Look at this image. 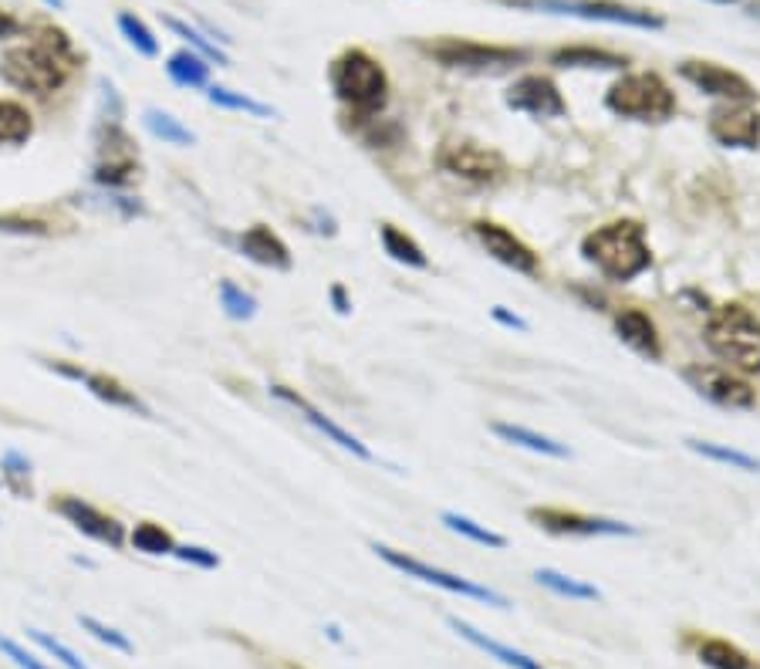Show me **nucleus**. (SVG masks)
Here are the masks:
<instances>
[{
  "instance_id": "f257e3e1",
  "label": "nucleus",
  "mask_w": 760,
  "mask_h": 669,
  "mask_svg": "<svg viewBox=\"0 0 760 669\" xmlns=\"http://www.w3.org/2000/svg\"><path fill=\"white\" fill-rule=\"evenodd\" d=\"M75 68L79 51L68 41V34L55 27H41L24 45H14L0 55V79L11 88L38 98H48L58 88H64V82L75 75Z\"/></svg>"
},
{
  "instance_id": "f03ea898",
  "label": "nucleus",
  "mask_w": 760,
  "mask_h": 669,
  "mask_svg": "<svg viewBox=\"0 0 760 669\" xmlns=\"http://www.w3.org/2000/svg\"><path fill=\"white\" fill-rule=\"evenodd\" d=\"M581 258L615 285H629L652 267V248L639 220H612L584 234Z\"/></svg>"
},
{
  "instance_id": "7ed1b4c3",
  "label": "nucleus",
  "mask_w": 760,
  "mask_h": 669,
  "mask_svg": "<svg viewBox=\"0 0 760 669\" xmlns=\"http://www.w3.org/2000/svg\"><path fill=\"white\" fill-rule=\"evenodd\" d=\"M328 82L331 92L341 105L362 119H372L386 109L389 101V75L386 68L378 64L369 51L362 48H349L341 51L331 64H328Z\"/></svg>"
},
{
  "instance_id": "20e7f679",
  "label": "nucleus",
  "mask_w": 760,
  "mask_h": 669,
  "mask_svg": "<svg viewBox=\"0 0 760 669\" xmlns=\"http://www.w3.org/2000/svg\"><path fill=\"white\" fill-rule=\"evenodd\" d=\"M703 342L731 369L760 372V319L744 304L713 308L703 325Z\"/></svg>"
},
{
  "instance_id": "39448f33",
  "label": "nucleus",
  "mask_w": 760,
  "mask_h": 669,
  "mask_svg": "<svg viewBox=\"0 0 760 669\" xmlns=\"http://www.w3.org/2000/svg\"><path fill=\"white\" fill-rule=\"evenodd\" d=\"M605 109L618 119L629 122H669L679 109L676 92L669 82L655 72H629L608 85L605 92Z\"/></svg>"
},
{
  "instance_id": "423d86ee",
  "label": "nucleus",
  "mask_w": 760,
  "mask_h": 669,
  "mask_svg": "<svg viewBox=\"0 0 760 669\" xmlns=\"http://www.w3.org/2000/svg\"><path fill=\"white\" fill-rule=\"evenodd\" d=\"M92 180L98 187L122 190L140 180V150L119 119H101L95 132V166Z\"/></svg>"
},
{
  "instance_id": "0eeeda50",
  "label": "nucleus",
  "mask_w": 760,
  "mask_h": 669,
  "mask_svg": "<svg viewBox=\"0 0 760 669\" xmlns=\"http://www.w3.org/2000/svg\"><path fill=\"white\" fill-rule=\"evenodd\" d=\"M507 8H524V11H544V14H562V17H581V21H605V24H626L639 31H663L666 21L642 8L612 4V0H500Z\"/></svg>"
},
{
  "instance_id": "6e6552de",
  "label": "nucleus",
  "mask_w": 760,
  "mask_h": 669,
  "mask_svg": "<svg viewBox=\"0 0 760 669\" xmlns=\"http://www.w3.org/2000/svg\"><path fill=\"white\" fill-rule=\"evenodd\" d=\"M372 551H375L378 558H383L389 569L402 572L406 578H417V582H423V585L443 588V592L460 595V598H473V602H487V606H494V609H507V606H510L507 595H500V592H494V588H487V585H476V582H470V578H463V575L433 569V565H426V561L412 558V554H406V551H399V548L372 545Z\"/></svg>"
},
{
  "instance_id": "1a4fd4ad",
  "label": "nucleus",
  "mask_w": 760,
  "mask_h": 669,
  "mask_svg": "<svg viewBox=\"0 0 760 669\" xmlns=\"http://www.w3.org/2000/svg\"><path fill=\"white\" fill-rule=\"evenodd\" d=\"M423 51L454 72H507L514 64H524V48H507V45H483V41H463V38H443L433 45H423Z\"/></svg>"
},
{
  "instance_id": "9d476101",
  "label": "nucleus",
  "mask_w": 760,
  "mask_h": 669,
  "mask_svg": "<svg viewBox=\"0 0 760 669\" xmlns=\"http://www.w3.org/2000/svg\"><path fill=\"white\" fill-rule=\"evenodd\" d=\"M436 166L443 172L457 176V180L480 183V187H494L507 176V159L497 150L480 146V143H467V139L439 146L436 150Z\"/></svg>"
},
{
  "instance_id": "9b49d317",
  "label": "nucleus",
  "mask_w": 760,
  "mask_h": 669,
  "mask_svg": "<svg viewBox=\"0 0 760 669\" xmlns=\"http://www.w3.org/2000/svg\"><path fill=\"white\" fill-rule=\"evenodd\" d=\"M528 521L558 538H632L636 527L599 514H581L565 507H528Z\"/></svg>"
},
{
  "instance_id": "f8f14e48",
  "label": "nucleus",
  "mask_w": 760,
  "mask_h": 669,
  "mask_svg": "<svg viewBox=\"0 0 760 669\" xmlns=\"http://www.w3.org/2000/svg\"><path fill=\"white\" fill-rule=\"evenodd\" d=\"M683 382L693 390L697 396H703L707 403L720 406V409H753L757 406V393L747 379H740L731 369H720V366H686L683 369Z\"/></svg>"
},
{
  "instance_id": "ddd939ff",
  "label": "nucleus",
  "mask_w": 760,
  "mask_h": 669,
  "mask_svg": "<svg viewBox=\"0 0 760 669\" xmlns=\"http://www.w3.org/2000/svg\"><path fill=\"white\" fill-rule=\"evenodd\" d=\"M707 132L723 150H757L760 112L753 109V101H720L707 116Z\"/></svg>"
},
{
  "instance_id": "4468645a",
  "label": "nucleus",
  "mask_w": 760,
  "mask_h": 669,
  "mask_svg": "<svg viewBox=\"0 0 760 669\" xmlns=\"http://www.w3.org/2000/svg\"><path fill=\"white\" fill-rule=\"evenodd\" d=\"M473 237L483 251H487V258H494L497 264L510 267L514 274H541V258L534 254L531 243H524L521 237H517L514 230H507L504 224L497 220H473Z\"/></svg>"
},
{
  "instance_id": "2eb2a0df",
  "label": "nucleus",
  "mask_w": 760,
  "mask_h": 669,
  "mask_svg": "<svg viewBox=\"0 0 760 669\" xmlns=\"http://www.w3.org/2000/svg\"><path fill=\"white\" fill-rule=\"evenodd\" d=\"M48 369H51V372H58L61 379H72V382L85 385V390H88L98 403H106V406H112V409L140 413V416H146V419L153 416L149 403H143V399H140V393L129 390V385H122L116 375H106V372H88V369H82V366H75V362H61V359L48 362Z\"/></svg>"
},
{
  "instance_id": "dca6fc26",
  "label": "nucleus",
  "mask_w": 760,
  "mask_h": 669,
  "mask_svg": "<svg viewBox=\"0 0 760 669\" xmlns=\"http://www.w3.org/2000/svg\"><path fill=\"white\" fill-rule=\"evenodd\" d=\"M504 101L510 112H521L531 119H562L568 112L562 88L547 75H521L504 92Z\"/></svg>"
},
{
  "instance_id": "f3484780",
  "label": "nucleus",
  "mask_w": 760,
  "mask_h": 669,
  "mask_svg": "<svg viewBox=\"0 0 760 669\" xmlns=\"http://www.w3.org/2000/svg\"><path fill=\"white\" fill-rule=\"evenodd\" d=\"M679 79L689 82L697 92L710 95V98H720V101H753L757 92L753 85L734 72V68H723L716 61H683L679 64Z\"/></svg>"
},
{
  "instance_id": "a211bd4d",
  "label": "nucleus",
  "mask_w": 760,
  "mask_h": 669,
  "mask_svg": "<svg viewBox=\"0 0 760 669\" xmlns=\"http://www.w3.org/2000/svg\"><path fill=\"white\" fill-rule=\"evenodd\" d=\"M270 396L278 399V403H285V406H291L304 422H311V427H315L325 440H331L335 446H341L345 453H352V456H359V461H365V464H372L375 461V453L355 437V433H349L345 427H338V422L331 419V416H325L318 406H311L301 393H294L291 385H270Z\"/></svg>"
},
{
  "instance_id": "6ab92c4d",
  "label": "nucleus",
  "mask_w": 760,
  "mask_h": 669,
  "mask_svg": "<svg viewBox=\"0 0 760 669\" xmlns=\"http://www.w3.org/2000/svg\"><path fill=\"white\" fill-rule=\"evenodd\" d=\"M55 511L68 521V524H75L82 535H88L92 541L98 545H109V548H122L125 545V527L106 514V511H98L95 504L82 501V498H72V494H61L55 501Z\"/></svg>"
},
{
  "instance_id": "aec40b11",
  "label": "nucleus",
  "mask_w": 760,
  "mask_h": 669,
  "mask_svg": "<svg viewBox=\"0 0 760 669\" xmlns=\"http://www.w3.org/2000/svg\"><path fill=\"white\" fill-rule=\"evenodd\" d=\"M615 335L622 345H629L636 356L649 359V362H660L663 359V338L660 328L649 319L642 308H622L615 314Z\"/></svg>"
},
{
  "instance_id": "412c9836",
  "label": "nucleus",
  "mask_w": 760,
  "mask_h": 669,
  "mask_svg": "<svg viewBox=\"0 0 760 669\" xmlns=\"http://www.w3.org/2000/svg\"><path fill=\"white\" fill-rule=\"evenodd\" d=\"M240 254L261 267H270V271H291L294 267L291 248L281 240V234L270 230L267 224H254L240 234Z\"/></svg>"
},
{
  "instance_id": "4be33fe9",
  "label": "nucleus",
  "mask_w": 760,
  "mask_h": 669,
  "mask_svg": "<svg viewBox=\"0 0 760 669\" xmlns=\"http://www.w3.org/2000/svg\"><path fill=\"white\" fill-rule=\"evenodd\" d=\"M446 622H450V629L457 632L460 640H467L470 646L483 649L491 659H497V662H504V666H510V669H544V666H541L538 659H531L528 653L514 649V646H504V643H497V640H491V636H483L480 629H473L470 622H463V619H457V616H450Z\"/></svg>"
},
{
  "instance_id": "5701e85b",
  "label": "nucleus",
  "mask_w": 760,
  "mask_h": 669,
  "mask_svg": "<svg viewBox=\"0 0 760 669\" xmlns=\"http://www.w3.org/2000/svg\"><path fill=\"white\" fill-rule=\"evenodd\" d=\"M491 433L500 437L504 443H514V446H524L531 453H541V456H551V461H571V450L558 440H551L531 427H521V422H491Z\"/></svg>"
},
{
  "instance_id": "b1692460",
  "label": "nucleus",
  "mask_w": 760,
  "mask_h": 669,
  "mask_svg": "<svg viewBox=\"0 0 760 669\" xmlns=\"http://www.w3.org/2000/svg\"><path fill=\"white\" fill-rule=\"evenodd\" d=\"M378 240H383V251H386L396 264L417 267V271H426V267H430V258H426V251L420 248V240L409 237L406 230H399L396 224H378Z\"/></svg>"
},
{
  "instance_id": "393cba45",
  "label": "nucleus",
  "mask_w": 760,
  "mask_h": 669,
  "mask_svg": "<svg viewBox=\"0 0 760 669\" xmlns=\"http://www.w3.org/2000/svg\"><path fill=\"white\" fill-rule=\"evenodd\" d=\"M166 75L172 85H180V88H206L210 85V61H206L203 55L183 48L177 55H169L166 61Z\"/></svg>"
},
{
  "instance_id": "a878e982",
  "label": "nucleus",
  "mask_w": 760,
  "mask_h": 669,
  "mask_svg": "<svg viewBox=\"0 0 760 669\" xmlns=\"http://www.w3.org/2000/svg\"><path fill=\"white\" fill-rule=\"evenodd\" d=\"M551 64H558V68H605V72H618V68H626L629 61L615 51H605V48L575 45V48H558L555 55H551Z\"/></svg>"
},
{
  "instance_id": "bb28decb",
  "label": "nucleus",
  "mask_w": 760,
  "mask_h": 669,
  "mask_svg": "<svg viewBox=\"0 0 760 669\" xmlns=\"http://www.w3.org/2000/svg\"><path fill=\"white\" fill-rule=\"evenodd\" d=\"M534 582L544 585L547 592H555L558 598H568V602H599L602 598V588L592 585V582H581V578H571V575H562L555 569H538L534 572Z\"/></svg>"
},
{
  "instance_id": "cd10ccee",
  "label": "nucleus",
  "mask_w": 760,
  "mask_h": 669,
  "mask_svg": "<svg viewBox=\"0 0 760 669\" xmlns=\"http://www.w3.org/2000/svg\"><path fill=\"white\" fill-rule=\"evenodd\" d=\"M34 135V116L21 101L0 98V146H24Z\"/></svg>"
},
{
  "instance_id": "c85d7f7f",
  "label": "nucleus",
  "mask_w": 760,
  "mask_h": 669,
  "mask_svg": "<svg viewBox=\"0 0 760 669\" xmlns=\"http://www.w3.org/2000/svg\"><path fill=\"white\" fill-rule=\"evenodd\" d=\"M439 521H443L446 531H454V535H460V538H467V541H473V545H480V548H494V551H504V548H507V538H504V535L491 531L487 524H476V521L467 517V514L443 511Z\"/></svg>"
},
{
  "instance_id": "c756f323",
  "label": "nucleus",
  "mask_w": 760,
  "mask_h": 669,
  "mask_svg": "<svg viewBox=\"0 0 760 669\" xmlns=\"http://www.w3.org/2000/svg\"><path fill=\"white\" fill-rule=\"evenodd\" d=\"M686 446L700 453L703 461H713V464H723V467H734V470H747V474H760V461L744 450H734V446H723V443H710V440H686Z\"/></svg>"
},
{
  "instance_id": "7c9ffc66",
  "label": "nucleus",
  "mask_w": 760,
  "mask_h": 669,
  "mask_svg": "<svg viewBox=\"0 0 760 669\" xmlns=\"http://www.w3.org/2000/svg\"><path fill=\"white\" fill-rule=\"evenodd\" d=\"M206 98H210V105H217V109H227V112H244V116H254V119H274L278 116V109H270V105L244 95V92H233V88H224V85H210L206 88Z\"/></svg>"
},
{
  "instance_id": "2f4dec72",
  "label": "nucleus",
  "mask_w": 760,
  "mask_h": 669,
  "mask_svg": "<svg viewBox=\"0 0 760 669\" xmlns=\"http://www.w3.org/2000/svg\"><path fill=\"white\" fill-rule=\"evenodd\" d=\"M700 662L710 669H757L753 659L727 640H703L697 649Z\"/></svg>"
},
{
  "instance_id": "473e14b6",
  "label": "nucleus",
  "mask_w": 760,
  "mask_h": 669,
  "mask_svg": "<svg viewBox=\"0 0 760 669\" xmlns=\"http://www.w3.org/2000/svg\"><path fill=\"white\" fill-rule=\"evenodd\" d=\"M143 122L156 139H162V143H169V146H193L196 143V132L186 129L177 116H169L162 109H146Z\"/></svg>"
},
{
  "instance_id": "72a5a7b5",
  "label": "nucleus",
  "mask_w": 760,
  "mask_h": 669,
  "mask_svg": "<svg viewBox=\"0 0 760 669\" xmlns=\"http://www.w3.org/2000/svg\"><path fill=\"white\" fill-rule=\"evenodd\" d=\"M119 31H122V38L135 48V55H143V58H156L159 55V38L153 34V27L140 17V14H132V11H122L116 17Z\"/></svg>"
},
{
  "instance_id": "f704fd0d",
  "label": "nucleus",
  "mask_w": 760,
  "mask_h": 669,
  "mask_svg": "<svg viewBox=\"0 0 760 669\" xmlns=\"http://www.w3.org/2000/svg\"><path fill=\"white\" fill-rule=\"evenodd\" d=\"M129 541H132L135 551H143V554H172V551H177V541H172V535L166 531L162 524H156V521L135 524V531H132Z\"/></svg>"
},
{
  "instance_id": "c9c22d12",
  "label": "nucleus",
  "mask_w": 760,
  "mask_h": 669,
  "mask_svg": "<svg viewBox=\"0 0 760 669\" xmlns=\"http://www.w3.org/2000/svg\"><path fill=\"white\" fill-rule=\"evenodd\" d=\"M220 308L233 322H251L257 314V298L240 285H233V280H220Z\"/></svg>"
},
{
  "instance_id": "e433bc0d",
  "label": "nucleus",
  "mask_w": 760,
  "mask_h": 669,
  "mask_svg": "<svg viewBox=\"0 0 760 669\" xmlns=\"http://www.w3.org/2000/svg\"><path fill=\"white\" fill-rule=\"evenodd\" d=\"M162 24L172 31V34H180V38L190 45V51H196V55H203L206 61H217V64H227L230 58L210 41V38H206V34L203 31H196V27H190L186 21H180V17H162Z\"/></svg>"
},
{
  "instance_id": "4c0bfd02",
  "label": "nucleus",
  "mask_w": 760,
  "mask_h": 669,
  "mask_svg": "<svg viewBox=\"0 0 760 669\" xmlns=\"http://www.w3.org/2000/svg\"><path fill=\"white\" fill-rule=\"evenodd\" d=\"M79 625L88 632V636H95L101 646H109V649H116V653H125V656L135 653V646L129 643V636H125V632H119L116 625H106V622L95 619V616H79Z\"/></svg>"
},
{
  "instance_id": "58836bf2",
  "label": "nucleus",
  "mask_w": 760,
  "mask_h": 669,
  "mask_svg": "<svg viewBox=\"0 0 760 669\" xmlns=\"http://www.w3.org/2000/svg\"><path fill=\"white\" fill-rule=\"evenodd\" d=\"M0 234H17V237H48L51 224L24 214H0Z\"/></svg>"
},
{
  "instance_id": "ea45409f",
  "label": "nucleus",
  "mask_w": 760,
  "mask_h": 669,
  "mask_svg": "<svg viewBox=\"0 0 760 669\" xmlns=\"http://www.w3.org/2000/svg\"><path fill=\"white\" fill-rule=\"evenodd\" d=\"M27 636L38 643L45 653H51L61 666H68V669H88L79 656H75V649H68L64 643H58L55 636H48V632H41V629H27Z\"/></svg>"
},
{
  "instance_id": "a19ab883",
  "label": "nucleus",
  "mask_w": 760,
  "mask_h": 669,
  "mask_svg": "<svg viewBox=\"0 0 760 669\" xmlns=\"http://www.w3.org/2000/svg\"><path fill=\"white\" fill-rule=\"evenodd\" d=\"M172 558H180L183 565H196V569H203V572L220 569V554L210 551V548H200V545H177Z\"/></svg>"
},
{
  "instance_id": "79ce46f5",
  "label": "nucleus",
  "mask_w": 760,
  "mask_h": 669,
  "mask_svg": "<svg viewBox=\"0 0 760 669\" xmlns=\"http://www.w3.org/2000/svg\"><path fill=\"white\" fill-rule=\"evenodd\" d=\"M0 470H4V477H8V483L17 490V494H24V480H31V461L24 453H17V450H8L4 453V461H0Z\"/></svg>"
},
{
  "instance_id": "37998d69",
  "label": "nucleus",
  "mask_w": 760,
  "mask_h": 669,
  "mask_svg": "<svg viewBox=\"0 0 760 669\" xmlns=\"http://www.w3.org/2000/svg\"><path fill=\"white\" fill-rule=\"evenodd\" d=\"M0 653H4L17 669H48L38 656H31L24 646H17L14 640H8V636H0Z\"/></svg>"
},
{
  "instance_id": "c03bdc74",
  "label": "nucleus",
  "mask_w": 760,
  "mask_h": 669,
  "mask_svg": "<svg viewBox=\"0 0 760 669\" xmlns=\"http://www.w3.org/2000/svg\"><path fill=\"white\" fill-rule=\"evenodd\" d=\"M491 314H494V322H497V325H504V328H514V332H531V325L521 319V314H514V311H507V308H500V304H497Z\"/></svg>"
},
{
  "instance_id": "a18cd8bd",
  "label": "nucleus",
  "mask_w": 760,
  "mask_h": 669,
  "mask_svg": "<svg viewBox=\"0 0 760 669\" xmlns=\"http://www.w3.org/2000/svg\"><path fill=\"white\" fill-rule=\"evenodd\" d=\"M17 31H21V21H17L11 11L0 8V41H4V38H14Z\"/></svg>"
},
{
  "instance_id": "49530a36",
  "label": "nucleus",
  "mask_w": 760,
  "mask_h": 669,
  "mask_svg": "<svg viewBox=\"0 0 760 669\" xmlns=\"http://www.w3.org/2000/svg\"><path fill=\"white\" fill-rule=\"evenodd\" d=\"M328 298H331V304H335L338 314H349L352 311V301H349V295H345V285H331Z\"/></svg>"
},
{
  "instance_id": "de8ad7c7",
  "label": "nucleus",
  "mask_w": 760,
  "mask_h": 669,
  "mask_svg": "<svg viewBox=\"0 0 760 669\" xmlns=\"http://www.w3.org/2000/svg\"><path fill=\"white\" fill-rule=\"evenodd\" d=\"M41 4H45V8H55V11H61V8H64V0H41Z\"/></svg>"
},
{
  "instance_id": "09e8293b",
  "label": "nucleus",
  "mask_w": 760,
  "mask_h": 669,
  "mask_svg": "<svg viewBox=\"0 0 760 669\" xmlns=\"http://www.w3.org/2000/svg\"><path fill=\"white\" fill-rule=\"evenodd\" d=\"M713 4H737V0H713Z\"/></svg>"
}]
</instances>
